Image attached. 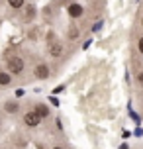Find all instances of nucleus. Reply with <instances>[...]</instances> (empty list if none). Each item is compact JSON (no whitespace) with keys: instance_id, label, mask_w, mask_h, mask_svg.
I'll return each instance as SVG.
<instances>
[{"instance_id":"nucleus-2","label":"nucleus","mask_w":143,"mask_h":149,"mask_svg":"<svg viewBox=\"0 0 143 149\" xmlns=\"http://www.w3.org/2000/svg\"><path fill=\"white\" fill-rule=\"evenodd\" d=\"M41 120L43 118H41L35 110H28L26 114H24V124H26L28 127H37L39 124H41Z\"/></svg>"},{"instance_id":"nucleus-1","label":"nucleus","mask_w":143,"mask_h":149,"mask_svg":"<svg viewBox=\"0 0 143 149\" xmlns=\"http://www.w3.org/2000/svg\"><path fill=\"white\" fill-rule=\"evenodd\" d=\"M6 65H8V73H10V74H22L24 73V59H22V57H18V55L10 57Z\"/></svg>"},{"instance_id":"nucleus-5","label":"nucleus","mask_w":143,"mask_h":149,"mask_svg":"<svg viewBox=\"0 0 143 149\" xmlns=\"http://www.w3.org/2000/svg\"><path fill=\"white\" fill-rule=\"evenodd\" d=\"M67 12H69V16H71V18H81V16L84 14V10H83V6H81V4H71V6L67 8Z\"/></svg>"},{"instance_id":"nucleus-9","label":"nucleus","mask_w":143,"mask_h":149,"mask_svg":"<svg viewBox=\"0 0 143 149\" xmlns=\"http://www.w3.org/2000/svg\"><path fill=\"white\" fill-rule=\"evenodd\" d=\"M8 4H10V8H14V10H20L24 6V0H8Z\"/></svg>"},{"instance_id":"nucleus-7","label":"nucleus","mask_w":143,"mask_h":149,"mask_svg":"<svg viewBox=\"0 0 143 149\" xmlns=\"http://www.w3.org/2000/svg\"><path fill=\"white\" fill-rule=\"evenodd\" d=\"M33 110L37 112L41 118H47V116H49V106H47V104H35Z\"/></svg>"},{"instance_id":"nucleus-12","label":"nucleus","mask_w":143,"mask_h":149,"mask_svg":"<svg viewBox=\"0 0 143 149\" xmlns=\"http://www.w3.org/2000/svg\"><path fill=\"white\" fill-rule=\"evenodd\" d=\"M137 49H139V53H143V37L137 39Z\"/></svg>"},{"instance_id":"nucleus-8","label":"nucleus","mask_w":143,"mask_h":149,"mask_svg":"<svg viewBox=\"0 0 143 149\" xmlns=\"http://www.w3.org/2000/svg\"><path fill=\"white\" fill-rule=\"evenodd\" d=\"M12 82V74L6 71H0V86H8Z\"/></svg>"},{"instance_id":"nucleus-11","label":"nucleus","mask_w":143,"mask_h":149,"mask_svg":"<svg viewBox=\"0 0 143 149\" xmlns=\"http://www.w3.org/2000/svg\"><path fill=\"white\" fill-rule=\"evenodd\" d=\"M69 37H71V39L78 37V30H71V31H69Z\"/></svg>"},{"instance_id":"nucleus-14","label":"nucleus","mask_w":143,"mask_h":149,"mask_svg":"<svg viewBox=\"0 0 143 149\" xmlns=\"http://www.w3.org/2000/svg\"><path fill=\"white\" fill-rule=\"evenodd\" d=\"M141 26H143V18H141Z\"/></svg>"},{"instance_id":"nucleus-3","label":"nucleus","mask_w":143,"mask_h":149,"mask_svg":"<svg viewBox=\"0 0 143 149\" xmlns=\"http://www.w3.org/2000/svg\"><path fill=\"white\" fill-rule=\"evenodd\" d=\"M63 51H65L63 43H59V41L49 43V55H51V57H61V55H63Z\"/></svg>"},{"instance_id":"nucleus-6","label":"nucleus","mask_w":143,"mask_h":149,"mask_svg":"<svg viewBox=\"0 0 143 149\" xmlns=\"http://www.w3.org/2000/svg\"><path fill=\"white\" fill-rule=\"evenodd\" d=\"M4 110L8 114H16V112H20V104L16 102V100H8L6 104H4Z\"/></svg>"},{"instance_id":"nucleus-13","label":"nucleus","mask_w":143,"mask_h":149,"mask_svg":"<svg viewBox=\"0 0 143 149\" xmlns=\"http://www.w3.org/2000/svg\"><path fill=\"white\" fill-rule=\"evenodd\" d=\"M53 149H63V147H59V145H55V147H53Z\"/></svg>"},{"instance_id":"nucleus-4","label":"nucleus","mask_w":143,"mask_h":149,"mask_svg":"<svg viewBox=\"0 0 143 149\" xmlns=\"http://www.w3.org/2000/svg\"><path fill=\"white\" fill-rule=\"evenodd\" d=\"M33 74H35V79H47L49 77V67L45 63H39L37 67L33 69Z\"/></svg>"},{"instance_id":"nucleus-10","label":"nucleus","mask_w":143,"mask_h":149,"mask_svg":"<svg viewBox=\"0 0 143 149\" xmlns=\"http://www.w3.org/2000/svg\"><path fill=\"white\" fill-rule=\"evenodd\" d=\"M135 81H137V84H139V86H143V71H139V73H137Z\"/></svg>"}]
</instances>
